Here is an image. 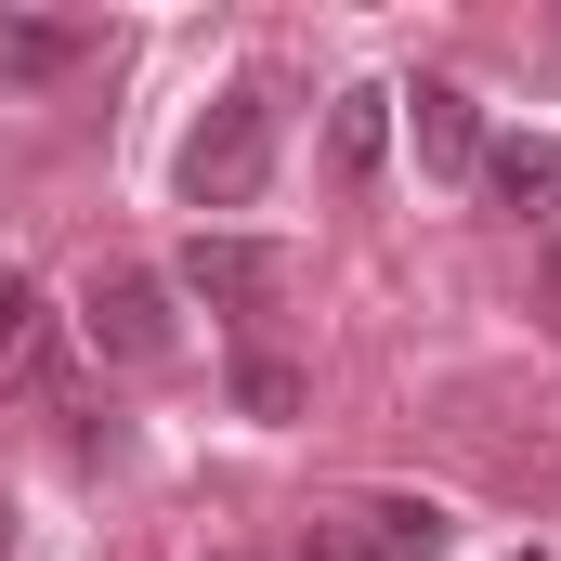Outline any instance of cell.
<instances>
[{
    "mask_svg": "<svg viewBox=\"0 0 561 561\" xmlns=\"http://www.w3.org/2000/svg\"><path fill=\"white\" fill-rule=\"evenodd\" d=\"M444 549H457V523L431 496H340L300 536V561H444Z\"/></svg>",
    "mask_w": 561,
    "mask_h": 561,
    "instance_id": "3957f363",
    "label": "cell"
},
{
    "mask_svg": "<svg viewBox=\"0 0 561 561\" xmlns=\"http://www.w3.org/2000/svg\"><path fill=\"white\" fill-rule=\"evenodd\" d=\"M483 196H496L510 222L561 236V144L549 131H496V144H483Z\"/></svg>",
    "mask_w": 561,
    "mask_h": 561,
    "instance_id": "8992f818",
    "label": "cell"
},
{
    "mask_svg": "<svg viewBox=\"0 0 561 561\" xmlns=\"http://www.w3.org/2000/svg\"><path fill=\"white\" fill-rule=\"evenodd\" d=\"M209 561H249V549H209Z\"/></svg>",
    "mask_w": 561,
    "mask_h": 561,
    "instance_id": "4fadbf2b",
    "label": "cell"
},
{
    "mask_svg": "<svg viewBox=\"0 0 561 561\" xmlns=\"http://www.w3.org/2000/svg\"><path fill=\"white\" fill-rule=\"evenodd\" d=\"M236 405H249V419H300V366H287V353H249V366H236Z\"/></svg>",
    "mask_w": 561,
    "mask_h": 561,
    "instance_id": "30bf717a",
    "label": "cell"
},
{
    "mask_svg": "<svg viewBox=\"0 0 561 561\" xmlns=\"http://www.w3.org/2000/svg\"><path fill=\"white\" fill-rule=\"evenodd\" d=\"M170 287L209 300V313H262V300L287 287V249H275V236H222V222H209V236L170 262Z\"/></svg>",
    "mask_w": 561,
    "mask_h": 561,
    "instance_id": "277c9868",
    "label": "cell"
},
{
    "mask_svg": "<svg viewBox=\"0 0 561 561\" xmlns=\"http://www.w3.org/2000/svg\"><path fill=\"white\" fill-rule=\"evenodd\" d=\"M379 157H392V92L366 79V92H340V105H327V170H340V183H366Z\"/></svg>",
    "mask_w": 561,
    "mask_h": 561,
    "instance_id": "ba28073f",
    "label": "cell"
},
{
    "mask_svg": "<svg viewBox=\"0 0 561 561\" xmlns=\"http://www.w3.org/2000/svg\"><path fill=\"white\" fill-rule=\"evenodd\" d=\"M523 561H536V549H523Z\"/></svg>",
    "mask_w": 561,
    "mask_h": 561,
    "instance_id": "5bb4252c",
    "label": "cell"
},
{
    "mask_svg": "<svg viewBox=\"0 0 561 561\" xmlns=\"http://www.w3.org/2000/svg\"><path fill=\"white\" fill-rule=\"evenodd\" d=\"M13 366H39V287L0 262V379H13Z\"/></svg>",
    "mask_w": 561,
    "mask_h": 561,
    "instance_id": "9c48e42d",
    "label": "cell"
},
{
    "mask_svg": "<svg viewBox=\"0 0 561 561\" xmlns=\"http://www.w3.org/2000/svg\"><path fill=\"white\" fill-rule=\"evenodd\" d=\"M536 313H549V327H561V236H549V249H536Z\"/></svg>",
    "mask_w": 561,
    "mask_h": 561,
    "instance_id": "8fae6325",
    "label": "cell"
},
{
    "mask_svg": "<svg viewBox=\"0 0 561 561\" xmlns=\"http://www.w3.org/2000/svg\"><path fill=\"white\" fill-rule=\"evenodd\" d=\"M79 53H92V26H66V13H0V92H53Z\"/></svg>",
    "mask_w": 561,
    "mask_h": 561,
    "instance_id": "52a82bcc",
    "label": "cell"
},
{
    "mask_svg": "<svg viewBox=\"0 0 561 561\" xmlns=\"http://www.w3.org/2000/svg\"><path fill=\"white\" fill-rule=\"evenodd\" d=\"M0 561H13V510H0Z\"/></svg>",
    "mask_w": 561,
    "mask_h": 561,
    "instance_id": "7c38bea8",
    "label": "cell"
},
{
    "mask_svg": "<svg viewBox=\"0 0 561 561\" xmlns=\"http://www.w3.org/2000/svg\"><path fill=\"white\" fill-rule=\"evenodd\" d=\"M262 183H275V92L236 79V92H209V118L183 131V209H249Z\"/></svg>",
    "mask_w": 561,
    "mask_h": 561,
    "instance_id": "7a4b0ae2",
    "label": "cell"
},
{
    "mask_svg": "<svg viewBox=\"0 0 561 561\" xmlns=\"http://www.w3.org/2000/svg\"><path fill=\"white\" fill-rule=\"evenodd\" d=\"M79 340L118 379H170L183 366V287L157 275V262H92L79 275Z\"/></svg>",
    "mask_w": 561,
    "mask_h": 561,
    "instance_id": "6da1fadb",
    "label": "cell"
},
{
    "mask_svg": "<svg viewBox=\"0 0 561 561\" xmlns=\"http://www.w3.org/2000/svg\"><path fill=\"white\" fill-rule=\"evenodd\" d=\"M392 105H405V131H419V170L431 183H483V105H470V92H457V79H419V92H392Z\"/></svg>",
    "mask_w": 561,
    "mask_h": 561,
    "instance_id": "5b68a950",
    "label": "cell"
}]
</instances>
